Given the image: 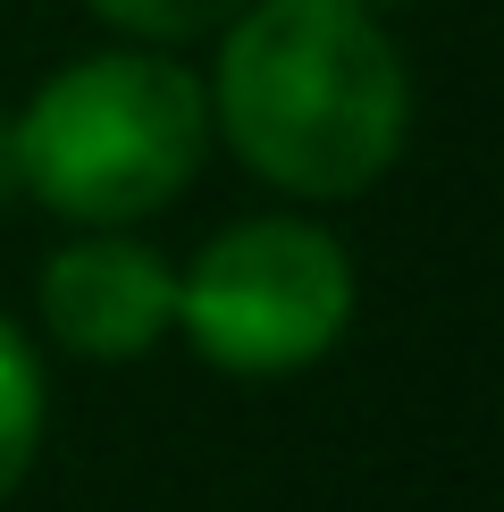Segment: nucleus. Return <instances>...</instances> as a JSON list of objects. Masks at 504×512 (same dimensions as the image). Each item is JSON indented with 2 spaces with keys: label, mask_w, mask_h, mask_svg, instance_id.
<instances>
[{
  "label": "nucleus",
  "mask_w": 504,
  "mask_h": 512,
  "mask_svg": "<svg viewBox=\"0 0 504 512\" xmlns=\"http://www.w3.org/2000/svg\"><path fill=\"white\" fill-rule=\"evenodd\" d=\"M42 336L76 361H143L177 328V269L126 227H76L34 286Z\"/></svg>",
  "instance_id": "20e7f679"
},
{
  "label": "nucleus",
  "mask_w": 504,
  "mask_h": 512,
  "mask_svg": "<svg viewBox=\"0 0 504 512\" xmlns=\"http://www.w3.org/2000/svg\"><path fill=\"white\" fill-rule=\"evenodd\" d=\"M210 152L202 76L168 51L68 59L9 118L17 185L68 227H135L194 185Z\"/></svg>",
  "instance_id": "f03ea898"
},
{
  "label": "nucleus",
  "mask_w": 504,
  "mask_h": 512,
  "mask_svg": "<svg viewBox=\"0 0 504 512\" xmlns=\"http://www.w3.org/2000/svg\"><path fill=\"white\" fill-rule=\"evenodd\" d=\"M210 135L294 202H353L404 160L412 76L353 0H244L202 84Z\"/></svg>",
  "instance_id": "f257e3e1"
},
{
  "label": "nucleus",
  "mask_w": 504,
  "mask_h": 512,
  "mask_svg": "<svg viewBox=\"0 0 504 512\" xmlns=\"http://www.w3.org/2000/svg\"><path fill=\"white\" fill-rule=\"evenodd\" d=\"M42 412H51V387H42V353L34 336L0 311V504L26 487L34 454H42Z\"/></svg>",
  "instance_id": "39448f33"
},
{
  "label": "nucleus",
  "mask_w": 504,
  "mask_h": 512,
  "mask_svg": "<svg viewBox=\"0 0 504 512\" xmlns=\"http://www.w3.org/2000/svg\"><path fill=\"white\" fill-rule=\"evenodd\" d=\"M353 9H370V17H378V9H404V0H353Z\"/></svg>",
  "instance_id": "6e6552de"
},
{
  "label": "nucleus",
  "mask_w": 504,
  "mask_h": 512,
  "mask_svg": "<svg viewBox=\"0 0 504 512\" xmlns=\"http://www.w3.org/2000/svg\"><path fill=\"white\" fill-rule=\"evenodd\" d=\"M17 185V160H9V118H0V194Z\"/></svg>",
  "instance_id": "0eeeda50"
},
{
  "label": "nucleus",
  "mask_w": 504,
  "mask_h": 512,
  "mask_svg": "<svg viewBox=\"0 0 504 512\" xmlns=\"http://www.w3.org/2000/svg\"><path fill=\"white\" fill-rule=\"evenodd\" d=\"M362 277L320 219H236L177 269V328L219 378H294L353 328Z\"/></svg>",
  "instance_id": "7ed1b4c3"
},
{
  "label": "nucleus",
  "mask_w": 504,
  "mask_h": 512,
  "mask_svg": "<svg viewBox=\"0 0 504 512\" xmlns=\"http://www.w3.org/2000/svg\"><path fill=\"white\" fill-rule=\"evenodd\" d=\"M84 9L135 42H194V34H219L244 0H84Z\"/></svg>",
  "instance_id": "423d86ee"
}]
</instances>
